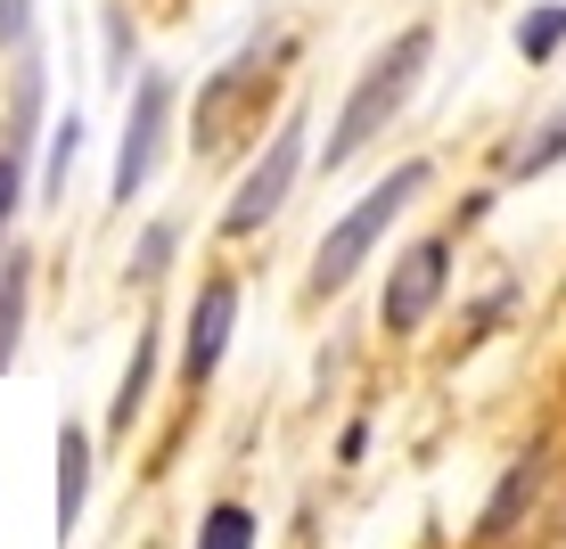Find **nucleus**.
Here are the masks:
<instances>
[{"mask_svg": "<svg viewBox=\"0 0 566 549\" xmlns=\"http://www.w3.org/2000/svg\"><path fill=\"white\" fill-rule=\"evenodd\" d=\"M280 57H287V42L255 33V42H247V50L198 91V156H222L247 124H255V83H271V66H280Z\"/></svg>", "mask_w": 566, "mask_h": 549, "instance_id": "nucleus-4", "label": "nucleus"}, {"mask_svg": "<svg viewBox=\"0 0 566 549\" xmlns=\"http://www.w3.org/2000/svg\"><path fill=\"white\" fill-rule=\"evenodd\" d=\"M17 205H25V148H0V239H9Z\"/></svg>", "mask_w": 566, "mask_h": 549, "instance_id": "nucleus-17", "label": "nucleus"}, {"mask_svg": "<svg viewBox=\"0 0 566 549\" xmlns=\"http://www.w3.org/2000/svg\"><path fill=\"white\" fill-rule=\"evenodd\" d=\"M558 42H566V0H542V9L517 17V57L525 66H551Z\"/></svg>", "mask_w": 566, "mask_h": 549, "instance_id": "nucleus-12", "label": "nucleus"}, {"mask_svg": "<svg viewBox=\"0 0 566 549\" xmlns=\"http://www.w3.org/2000/svg\"><path fill=\"white\" fill-rule=\"evenodd\" d=\"M25 312H33V254L9 246L0 254V369L17 361V345H25Z\"/></svg>", "mask_w": 566, "mask_h": 549, "instance_id": "nucleus-11", "label": "nucleus"}, {"mask_svg": "<svg viewBox=\"0 0 566 549\" xmlns=\"http://www.w3.org/2000/svg\"><path fill=\"white\" fill-rule=\"evenodd\" d=\"M427 181H436V165H427V156H411V165H395L386 181H369L361 198L345 205L337 222H328V239L312 246V279H304V287H312V304H328L337 287H354V271L369 263V254H378V239L395 230V213H411V198H419Z\"/></svg>", "mask_w": 566, "mask_h": 549, "instance_id": "nucleus-2", "label": "nucleus"}, {"mask_svg": "<svg viewBox=\"0 0 566 549\" xmlns=\"http://www.w3.org/2000/svg\"><path fill=\"white\" fill-rule=\"evenodd\" d=\"M91 460H99V435L66 419L57 426V541H74V525L91 508Z\"/></svg>", "mask_w": 566, "mask_h": 549, "instance_id": "nucleus-8", "label": "nucleus"}, {"mask_svg": "<svg viewBox=\"0 0 566 549\" xmlns=\"http://www.w3.org/2000/svg\"><path fill=\"white\" fill-rule=\"evenodd\" d=\"M165 131H172V74H140L124 107V140H115V172H107V198L132 205L165 165Z\"/></svg>", "mask_w": 566, "mask_h": 549, "instance_id": "nucleus-5", "label": "nucleus"}, {"mask_svg": "<svg viewBox=\"0 0 566 549\" xmlns=\"http://www.w3.org/2000/svg\"><path fill=\"white\" fill-rule=\"evenodd\" d=\"M172 246H181V222H148L140 246H132V263H124V279L132 287H156V279H165V263H172Z\"/></svg>", "mask_w": 566, "mask_h": 549, "instance_id": "nucleus-13", "label": "nucleus"}, {"mask_svg": "<svg viewBox=\"0 0 566 549\" xmlns=\"http://www.w3.org/2000/svg\"><path fill=\"white\" fill-rule=\"evenodd\" d=\"M198 549H255V508L247 500H213L198 525Z\"/></svg>", "mask_w": 566, "mask_h": 549, "instance_id": "nucleus-14", "label": "nucleus"}, {"mask_svg": "<svg viewBox=\"0 0 566 549\" xmlns=\"http://www.w3.org/2000/svg\"><path fill=\"white\" fill-rule=\"evenodd\" d=\"M74 148H83V115L66 107V115H57V131H50V156H42V165H50V172H42V198H50V205L66 198V172H74Z\"/></svg>", "mask_w": 566, "mask_h": 549, "instance_id": "nucleus-16", "label": "nucleus"}, {"mask_svg": "<svg viewBox=\"0 0 566 549\" xmlns=\"http://www.w3.org/2000/svg\"><path fill=\"white\" fill-rule=\"evenodd\" d=\"M230 337H239V279H222V271H213V279L198 287V304H189V320H181V386H189V394L213 386Z\"/></svg>", "mask_w": 566, "mask_h": 549, "instance_id": "nucleus-7", "label": "nucleus"}, {"mask_svg": "<svg viewBox=\"0 0 566 549\" xmlns=\"http://www.w3.org/2000/svg\"><path fill=\"white\" fill-rule=\"evenodd\" d=\"M427 57H436V25H402L395 42H386V50L354 74V91H345L337 124H328V148H321V165H328V172H345V165H354V156L378 140L386 124H395L402 107H411V91H419V74H427Z\"/></svg>", "mask_w": 566, "mask_h": 549, "instance_id": "nucleus-1", "label": "nucleus"}, {"mask_svg": "<svg viewBox=\"0 0 566 549\" xmlns=\"http://www.w3.org/2000/svg\"><path fill=\"white\" fill-rule=\"evenodd\" d=\"M304 148H312V124H304V107H287V115H280V131L263 140V156L239 172V189H230V205H222V239H255L271 213L296 198V181H304Z\"/></svg>", "mask_w": 566, "mask_h": 549, "instance_id": "nucleus-3", "label": "nucleus"}, {"mask_svg": "<svg viewBox=\"0 0 566 549\" xmlns=\"http://www.w3.org/2000/svg\"><path fill=\"white\" fill-rule=\"evenodd\" d=\"M156 328H140V345H132V361H124V378H115V402H107V443H124L132 426H140V410H148V386H156Z\"/></svg>", "mask_w": 566, "mask_h": 549, "instance_id": "nucleus-10", "label": "nucleus"}, {"mask_svg": "<svg viewBox=\"0 0 566 549\" xmlns=\"http://www.w3.org/2000/svg\"><path fill=\"white\" fill-rule=\"evenodd\" d=\"M551 165H566V115H551V124H542V131H534V140H525L501 172H510V181H542Z\"/></svg>", "mask_w": 566, "mask_h": 549, "instance_id": "nucleus-15", "label": "nucleus"}, {"mask_svg": "<svg viewBox=\"0 0 566 549\" xmlns=\"http://www.w3.org/2000/svg\"><path fill=\"white\" fill-rule=\"evenodd\" d=\"M542 500V451H525V460L510 467V476L493 484V500H484V517H476V549H501L517 534V517Z\"/></svg>", "mask_w": 566, "mask_h": 549, "instance_id": "nucleus-9", "label": "nucleus"}, {"mask_svg": "<svg viewBox=\"0 0 566 549\" xmlns=\"http://www.w3.org/2000/svg\"><path fill=\"white\" fill-rule=\"evenodd\" d=\"M443 287H452V239H411L395 254V271H386V287H378V328L386 337H419L436 320Z\"/></svg>", "mask_w": 566, "mask_h": 549, "instance_id": "nucleus-6", "label": "nucleus"}]
</instances>
